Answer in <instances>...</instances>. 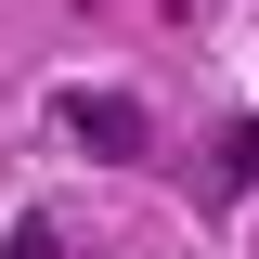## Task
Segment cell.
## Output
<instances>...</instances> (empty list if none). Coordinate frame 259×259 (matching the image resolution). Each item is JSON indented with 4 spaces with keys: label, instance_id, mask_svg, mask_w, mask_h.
<instances>
[{
    "label": "cell",
    "instance_id": "cell-1",
    "mask_svg": "<svg viewBox=\"0 0 259 259\" xmlns=\"http://www.w3.org/2000/svg\"><path fill=\"white\" fill-rule=\"evenodd\" d=\"M65 130H78L91 156H143V117H130L117 91H65Z\"/></svg>",
    "mask_w": 259,
    "mask_h": 259
},
{
    "label": "cell",
    "instance_id": "cell-2",
    "mask_svg": "<svg viewBox=\"0 0 259 259\" xmlns=\"http://www.w3.org/2000/svg\"><path fill=\"white\" fill-rule=\"evenodd\" d=\"M13 259H65V246H52V233H39V221H26V233H13Z\"/></svg>",
    "mask_w": 259,
    "mask_h": 259
}]
</instances>
